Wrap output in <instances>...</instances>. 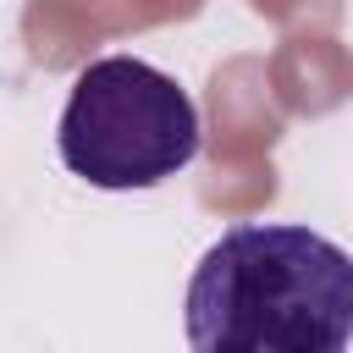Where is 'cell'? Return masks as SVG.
<instances>
[{
	"label": "cell",
	"mask_w": 353,
	"mask_h": 353,
	"mask_svg": "<svg viewBox=\"0 0 353 353\" xmlns=\"http://www.w3.org/2000/svg\"><path fill=\"white\" fill-rule=\"evenodd\" d=\"M182 325L193 353H342L353 254L298 221H243L193 265Z\"/></svg>",
	"instance_id": "obj_1"
},
{
	"label": "cell",
	"mask_w": 353,
	"mask_h": 353,
	"mask_svg": "<svg viewBox=\"0 0 353 353\" xmlns=\"http://www.w3.org/2000/svg\"><path fill=\"white\" fill-rule=\"evenodd\" d=\"M55 149L88 188H160L199 154V105L171 72L138 55H99L72 77Z\"/></svg>",
	"instance_id": "obj_2"
}]
</instances>
